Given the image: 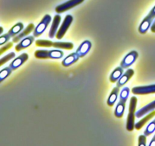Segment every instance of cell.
Masks as SVG:
<instances>
[{
    "instance_id": "6da1fadb",
    "label": "cell",
    "mask_w": 155,
    "mask_h": 146,
    "mask_svg": "<svg viewBox=\"0 0 155 146\" xmlns=\"http://www.w3.org/2000/svg\"><path fill=\"white\" fill-rule=\"evenodd\" d=\"M130 90L128 87H124L122 91H121L120 94L119 102L117 104L114 110V115L117 118H121L124 116L126 107V103H127V99H128L129 95H130Z\"/></svg>"
},
{
    "instance_id": "7a4b0ae2",
    "label": "cell",
    "mask_w": 155,
    "mask_h": 146,
    "mask_svg": "<svg viewBox=\"0 0 155 146\" xmlns=\"http://www.w3.org/2000/svg\"><path fill=\"white\" fill-rule=\"evenodd\" d=\"M35 57L37 59H61L64 56V52L60 50H36L34 53Z\"/></svg>"
},
{
    "instance_id": "3957f363",
    "label": "cell",
    "mask_w": 155,
    "mask_h": 146,
    "mask_svg": "<svg viewBox=\"0 0 155 146\" xmlns=\"http://www.w3.org/2000/svg\"><path fill=\"white\" fill-rule=\"evenodd\" d=\"M137 98L136 97H132L130 101V108L129 114L127 121V129L130 132L135 129V117H136V109L137 105Z\"/></svg>"
},
{
    "instance_id": "277c9868",
    "label": "cell",
    "mask_w": 155,
    "mask_h": 146,
    "mask_svg": "<svg viewBox=\"0 0 155 146\" xmlns=\"http://www.w3.org/2000/svg\"><path fill=\"white\" fill-rule=\"evenodd\" d=\"M51 21V17L50 15H45L42 19V21L39 22V24L36 26L33 30V36L37 37L40 36L42 33H44L45 29L47 28L48 24H50Z\"/></svg>"
},
{
    "instance_id": "5b68a950",
    "label": "cell",
    "mask_w": 155,
    "mask_h": 146,
    "mask_svg": "<svg viewBox=\"0 0 155 146\" xmlns=\"http://www.w3.org/2000/svg\"><path fill=\"white\" fill-rule=\"evenodd\" d=\"M73 21H74V18H73L72 15H68L65 17L61 26L60 27V29H59V30H58L57 33H56L55 36L58 40H61L63 38V36H64L66 32L68 31V28L70 27L71 24H72Z\"/></svg>"
},
{
    "instance_id": "8992f818",
    "label": "cell",
    "mask_w": 155,
    "mask_h": 146,
    "mask_svg": "<svg viewBox=\"0 0 155 146\" xmlns=\"http://www.w3.org/2000/svg\"><path fill=\"white\" fill-rule=\"evenodd\" d=\"M139 57V53L138 52L133 51L130 52L120 62V66L123 68H128L129 67L131 66L133 63L136 61V59Z\"/></svg>"
},
{
    "instance_id": "52a82bcc",
    "label": "cell",
    "mask_w": 155,
    "mask_h": 146,
    "mask_svg": "<svg viewBox=\"0 0 155 146\" xmlns=\"http://www.w3.org/2000/svg\"><path fill=\"white\" fill-rule=\"evenodd\" d=\"M84 0H69L66 2L63 3L61 5H59L55 8V11L58 13H63L78 5L81 4Z\"/></svg>"
},
{
    "instance_id": "ba28073f",
    "label": "cell",
    "mask_w": 155,
    "mask_h": 146,
    "mask_svg": "<svg viewBox=\"0 0 155 146\" xmlns=\"http://www.w3.org/2000/svg\"><path fill=\"white\" fill-rule=\"evenodd\" d=\"M132 92L134 94L144 95V94H154L155 93V85H147V86L135 87L132 89Z\"/></svg>"
},
{
    "instance_id": "9c48e42d",
    "label": "cell",
    "mask_w": 155,
    "mask_h": 146,
    "mask_svg": "<svg viewBox=\"0 0 155 146\" xmlns=\"http://www.w3.org/2000/svg\"><path fill=\"white\" fill-rule=\"evenodd\" d=\"M28 58L29 56L27 53H22V54L20 55L19 56L15 58V59L11 62L10 65H9V67H10L12 70H16L17 68H19L20 66H21L26 61H27Z\"/></svg>"
},
{
    "instance_id": "30bf717a",
    "label": "cell",
    "mask_w": 155,
    "mask_h": 146,
    "mask_svg": "<svg viewBox=\"0 0 155 146\" xmlns=\"http://www.w3.org/2000/svg\"><path fill=\"white\" fill-rule=\"evenodd\" d=\"M92 48V43L89 40H85L79 46L76 53L78 54L80 58H83L90 51Z\"/></svg>"
},
{
    "instance_id": "8fae6325",
    "label": "cell",
    "mask_w": 155,
    "mask_h": 146,
    "mask_svg": "<svg viewBox=\"0 0 155 146\" xmlns=\"http://www.w3.org/2000/svg\"><path fill=\"white\" fill-rule=\"evenodd\" d=\"M35 26L33 24H30L27 25V27L24 29V30L21 32V33H18V35H16L15 36H14L13 39H12V42L13 43H18L19 41H21L23 38L26 37L27 36H28L32 31L34 30Z\"/></svg>"
},
{
    "instance_id": "7c38bea8",
    "label": "cell",
    "mask_w": 155,
    "mask_h": 146,
    "mask_svg": "<svg viewBox=\"0 0 155 146\" xmlns=\"http://www.w3.org/2000/svg\"><path fill=\"white\" fill-rule=\"evenodd\" d=\"M34 36H26V37L23 38L21 40V42L18 43L16 46H15V50L18 52H20L21 50H24V49L27 48L32 45L33 42H34Z\"/></svg>"
},
{
    "instance_id": "4fadbf2b",
    "label": "cell",
    "mask_w": 155,
    "mask_h": 146,
    "mask_svg": "<svg viewBox=\"0 0 155 146\" xmlns=\"http://www.w3.org/2000/svg\"><path fill=\"white\" fill-rule=\"evenodd\" d=\"M133 75H134V70L132 69V68L127 69V71H126L125 73H124V74L122 75V76L119 78V80L117 82V87L120 88V87L125 85Z\"/></svg>"
},
{
    "instance_id": "5bb4252c",
    "label": "cell",
    "mask_w": 155,
    "mask_h": 146,
    "mask_svg": "<svg viewBox=\"0 0 155 146\" xmlns=\"http://www.w3.org/2000/svg\"><path fill=\"white\" fill-rule=\"evenodd\" d=\"M155 109V100L151 102L150 103L147 104L146 106H143L142 108H141L140 109L137 111L136 113V116L137 118H141V117L144 116L145 115L148 114V113L151 112V111L154 110Z\"/></svg>"
},
{
    "instance_id": "9a60e30c",
    "label": "cell",
    "mask_w": 155,
    "mask_h": 146,
    "mask_svg": "<svg viewBox=\"0 0 155 146\" xmlns=\"http://www.w3.org/2000/svg\"><path fill=\"white\" fill-rule=\"evenodd\" d=\"M80 59V56H78L77 53H72L70 55H68L66 58L64 59V60L62 61L61 64L64 67H69L71 65H72L73 64H74L75 62H77V61Z\"/></svg>"
},
{
    "instance_id": "2e32d148",
    "label": "cell",
    "mask_w": 155,
    "mask_h": 146,
    "mask_svg": "<svg viewBox=\"0 0 155 146\" xmlns=\"http://www.w3.org/2000/svg\"><path fill=\"white\" fill-rule=\"evenodd\" d=\"M61 20V18L59 15H56L54 17V20H53L52 24L51 26V29H50L49 33H48V36L50 38H54V36H55L56 32H57L58 28L59 27Z\"/></svg>"
},
{
    "instance_id": "e0dca14e",
    "label": "cell",
    "mask_w": 155,
    "mask_h": 146,
    "mask_svg": "<svg viewBox=\"0 0 155 146\" xmlns=\"http://www.w3.org/2000/svg\"><path fill=\"white\" fill-rule=\"evenodd\" d=\"M154 116H155V110H153L151 111V112L148 113V115L145 116L144 118H142V120H139L137 123L135 124V129H136L137 130H140V129H142V128L143 127V126H145V125L146 124L149 120H151Z\"/></svg>"
},
{
    "instance_id": "ac0fdd59",
    "label": "cell",
    "mask_w": 155,
    "mask_h": 146,
    "mask_svg": "<svg viewBox=\"0 0 155 146\" xmlns=\"http://www.w3.org/2000/svg\"><path fill=\"white\" fill-rule=\"evenodd\" d=\"M120 92V88L119 87H115V88H113L111 93L109 95L108 99L107 100V104L109 106H113L114 105V103H116L117 100L118 94H119Z\"/></svg>"
},
{
    "instance_id": "d6986e66",
    "label": "cell",
    "mask_w": 155,
    "mask_h": 146,
    "mask_svg": "<svg viewBox=\"0 0 155 146\" xmlns=\"http://www.w3.org/2000/svg\"><path fill=\"white\" fill-rule=\"evenodd\" d=\"M124 74V68L122 67H117L112 73L110 74V81L113 83L114 82H117L118 80H119L120 78L122 76V75Z\"/></svg>"
},
{
    "instance_id": "ffe728a7",
    "label": "cell",
    "mask_w": 155,
    "mask_h": 146,
    "mask_svg": "<svg viewBox=\"0 0 155 146\" xmlns=\"http://www.w3.org/2000/svg\"><path fill=\"white\" fill-rule=\"evenodd\" d=\"M151 24H152V22L150 21L148 18H145L143 19V21H142L141 24L139 25V33H142V34H145V33H147L149 28L151 27Z\"/></svg>"
},
{
    "instance_id": "44dd1931",
    "label": "cell",
    "mask_w": 155,
    "mask_h": 146,
    "mask_svg": "<svg viewBox=\"0 0 155 146\" xmlns=\"http://www.w3.org/2000/svg\"><path fill=\"white\" fill-rule=\"evenodd\" d=\"M23 29H24V24L21 22H18L16 24H15V25L9 30L8 33L10 35L11 37H14V36L18 35L19 33H21V30H23Z\"/></svg>"
},
{
    "instance_id": "7402d4cb",
    "label": "cell",
    "mask_w": 155,
    "mask_h": 146,
    "mask_svg": "<svg viewBox=\"0 0 155 146\" xmlns=\"http://www.w3.org/2000/svg\"><path fill=\"white\" fill-rule=\"evenodd\" d=\"M51 47L70 50L74 48V44L71 42H52Z\"/></svg>"
},
{
    "instance_id": "603a6c76",
    "label": "cell",
    "mask_w": 155,
    "mask_h": 146,
    "mask_svg": "<svg viewBox=\"0 0 155 146\" xmlns=\"http://www.w3.org/2000/svg\"><path fill=\"white\" fill-rule=\"evenodd\" d=\"M13 70L10 68V67H5L3 69H2L0 71V83L2 82L3 81L5 80V78H7L11 74H12V71Z\"/></svg>"
},
{
    "instance_id": "cb8c5ba5",
    "label": "cell",
    "mask_w": 155,
    "mask_h": 146,
    "mask_svg": "<svg viewBox=\"0 0 155 146\" xmlns=\"http://www.w3.org/2000/svg\"><path fill=\"white\" fill-rule=\"evenodd\" d=\"M154 131H155V119L148 125L147 128L145 129V132H144V134H145L146 136H149L150 135L154 133Z\"/></svg>"
},
{
    "instance_id": "d4e9b609",
    "label": "cell",
    "mask_w": 155,
    "mask_h": 146,
    "mask_svg": "<svg viewBox=\"0 0 155 146\" xmlns=\"http://www.w3.org/2000/svg\"><path fill=\"white\" fill-rule=\"evenodd\" d=\"M15 57V53H13V52H12V53H8V54L3 56L2 58L0 59V67H1L2 65H4V64H5L7 62H8V61L12 60V59H14Z\"/></svg>"
},
{
    "instance_id": "484cf974",
    "label": "cell",
    "mask_w": 155,
    "mask_h": 146,
    "mask_svg": "<svg viewBox=\"0 0 155 146\" xmlns=\"http://www.w3.org/2000/svg\"><path fill=\"white\" fill-rule=\"evenodd\" d=\"M11 36L8 33H5V34H3L2 36H0V46H2L4 44L7 43L8 42L9 40L11 39Z\"/></svg>"
},
{
    "instance_id": "4316f807",
    "label": "cell",
    "mask_w": 155,
    "mask_h": 146,
    "mask_svg": "<svg viewBox=\"0 0 155 146\" xmlns=\"http://www.w3.org/2000/svg\"><path fill=\"white\" fill-rule=\"evenodd\" d=\"M12 47H13V42H12V43H10V42L7 43L5 45L3 46L2 48H0V56H1V55H2L3 53H5V52H6L7 50H8L9 49L12 48Z\"/></svg>"
},
{
    "instance_id": "83f0119b",
    "label": "cell",
    "mask_w": 155,
    "mask_h": 146,
    "mask_svg": "<svg viewBox=\"0 0 155 146\" xmlns=\"http://www.w3.org/2000/svg\"><path fill=\"white\" fill-rule=\"evenodd\" d=\"M146 135H142L139 137V146H146L147 138Z\"/></svg>"
},
{
    "instance_id": "f1b7e54d",
    "label": "cell",
    "mask_w": 155,
    "mask_h": 146,
    "mask_svg": "<svg viewBox=\"0 0 155 146\" xmlns=\"http://www.w3.org/2000/svg\"><path fill=\"white\" fill-rule=\"evenodd\" d=\"M145 18H148L150 21H151V22L153 23V21H154V19H155V5L154 6V8L151 9V12H149V14H148Z\"/></svg>"
},
{
    "instance_id": "f546056e",
    "label": "cell",
    "mask_w": 155,
    "mask_h": 146,
    "mask_svg": "<svg viewBox=\"0 0 155 146\" xmlns=\"http://www.w3.org/2000/svg\"><path fill=\"white\" fill-rule=\"evenodd\" d=\"M149 146H155V135H154V137L152 138L151 141H150Z\"/></svg>"
},
{
    "instance_id": "4dcf8cb0",
    "label": "cell",
    "mask_w": 155,
    "mask_h": 146,
    "mask_svg": "<svg viewBox=\"0 0 155 146\" xmlns=\"http://www.w3.org/2000/svg\"><path fill=\"white\" fill-rule=\"evenodd\" d=\"M150 28H151V32H153V33H155V20H154V22L152 23V24H151V27H150Z\"/></svg>"
},
{
    "instance_id": "1f68e13d",
    "label": "cell",
    "mask_w": 155,
    "mask_h": 146,
    "mask_svg": "<svg viewBox=\"0 0 155 146\" xmlns=\"http://www.w3.org/2000/svg\"><path fill=\"white\" fill-rule=\"evenodd\" d=\"M3 30H4V29H3V27H0V35H1L2 33Z\"/></svg>"
}]
</instances>
